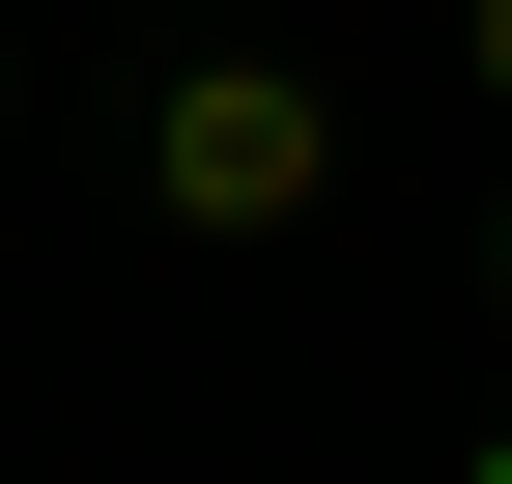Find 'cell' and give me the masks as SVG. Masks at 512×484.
<instances>
[{"label":"cell","mask_w":512,"mask_h":484,"mask_svg":"<svg viewBox=\"0 0 512 484\" xmlns=\"http://www.w3.org/2000/svg\"><path fill=\"white\" fill-rule=\"evenodd\" d=\"M484 314H512V228H484Z\"/></svg>","instance_id":"3"},{"label":"cell","mask_w":512,"mask_h":484,"mask_svg":"<svg viewBox=\"0 0 512 484\" xmlns=\"http://www.w3.org/2000/svg\"><path fill=\"white\" fill-rule=\"evenodd\" d=\"M143 228H200V257L342 228V86H313V57H171L143 86Z\"/></svg>","instance_id":"1"},{"label":"cell","mask_w":512,"mask_h":484,"mask_svg":"<svg viewBox=\"0 0 512 484\" xmlns=\"http://www.w3.org/2000/svg\"><path fill=\"white\" fill-rule=\"evenodd\" d=\"M456 484H512V428H484V456H456Z\"/></svg>","instance_id":"4"},{"label":"cell","mask_w":512,"mask_h":484,"mask_svg":"<svg viewBox=\"0 0 512 484\" xmlns=\"http://www.w3.org/2000/svg\"><path fill=\"white\" fill-rule=\"evenodd\" d=\"M456 57H484V114H512V0H456Z\"/></svg>","instance_id":"2"}]
</instances>
